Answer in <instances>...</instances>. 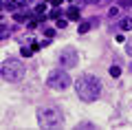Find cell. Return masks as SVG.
I'll list each match as a JSON object with an SVG mask.
<instances>
[{
	"label": "cell",
	"mask_w": 132,
	"mask_h": 130,
	"mask_svg": "<svg viewBox=\"0 0 132 130\" xmlns=\"http://www.w3.org/2000/svg\"><path fill=\"white\" fill-rule=\"evenodd\" d=\"M90 27H93V22H81V24H79V29H77V31H79V33H86V31H88Z\"/></svg>",
	"instance_id": "obj_13"
},
{
	"label": "cell",
	"mask_w": 132,
	"mask_h": 130,
	"mask_svg": "<svg viewBox=\"0 0 132 130\" xmlns=\"http://www.w3.org/2000/svg\"><path fill=\"white\" fill-rule=\"evenodd\" d=\"M75 90L81 102H95V99H99L104 86H101V79L97 75H81L75 84Z\"/></svg>",
	"instance_id": "obj_1"
},
{
	"label": "cell",
	"mask_w": 132,
	"mask_h": 130,
	"mask_svg": "<svg viewBox=\"0 0 132 130\" xmlns=\"http://www.w3.org/2000/svg\"><path fill=\"white\" fill-rule=\"evenodd\" d=\"M40 22H42V18H40V16H33V18L29 20V29H38Z\"/></svg>",
	"instance_id": "obj_10"
},
{
	"label": "cell",
	"mask_w": 132,
	"mask_h": 130,
	"mask_svg": "<svg viewBox=\"0 0 132 130\" xmlns=\"http://www.w3.org/2000/svg\"><path fill=\"white\" fill-rule=\"evenodd\" d=\"M0 75L7 79V82H20L24 77V64L15 57H7L0 66Z\"/></svg>",
	"instance_id": "obj_2"
},
{
	"label": "cell",
	"mask_w": 132,
	"mask_h": 130,
	"mask_svg": "<svg viewBox=\"0 0 132 130\" xmlns=\"http://www.w3.org/2000/svg\"><path fill=\"white\" fill-rule=\"evenodd\" d=\"M126 53H128V55H132V37H130V40H126Z\"/></svg>",
	"instance_id": "obj_17"
},
{
	"label": "cell",
	"mask_w": 132,
	"mask_h": 130,
	"mask_svg": "<svg viewBox=\"0 0 132 130\" xmlns=\"http://www.w3.org/2000/svg\"><path fill=\"white\" fill-rule=\"evenodd\" d=\"M46 86H48V88H55V90H66V88H71V75L66 73V68H55V71H51V73H48Z\"/></svg>",
	"instance_id": "obj_4"
},
{
	"label": "cell",
	"mask_w": 132,
	"mask_h": 130,
	"mask_svg": "<svg viewBox=\"0 0 132 130\" xmlns=\"http://www.w3.org/2000/svg\"><path fill=\"white\" fill-rule=\"evenodd\" d=\"M119 9H121V7H110V9H108V16H110V18H114V16L119 13Z\"/></svg>",
	"instance_id": "obj_16"
},
{
	"label": "cell",
	"mask_w": 132,
	"mask_h": 130,
	"mask_svg": "<svg viewBox=\"0 0 132 130\" xmlns=\"http://www.w3.org/2000/svg\"><path fill=\"white\" fill-rule=\"evenodd\" d=\"M51 2H53V7H57V5L62 2V0H51Z\"/></svg>",
	"instance_id": "obj_21"
},
{
	"label": "cell",
	"mask_w": 132,
	"mask_h": 130,
	"mask_svg": "<svg viewBox=\"0 0 132 130\" xmlns=\"http://www.w3.org/2000/svg\"><path fill=\"white\" fill-rule=\"evenodd\" d=\"M38 124L42 128H62L64 126V115L57 108H40L38 110Z\"/></svg>",
	"instance_id": "obj_3"
},
{
	"label": "cell",
	"mask_w": 132,
	"mask_h": 130,
	"mask_svg": "<svg viewBox=\"0 0 132 130\" xmlns=\"http://www.w3.org/2000/svg\"><path fill=\"white\" fill-rule=\"evenodd\" d=\"M66 16H68V20H77L79 18V9L77 7H71V9L66 11Z\"/></svg>",
	"instance_id": "obj_9"
},
{
	"label": "cell",
	"mask_w": 132,
	"mask_h": 130,
	"mask_svg": "<svg viewBox=\"0 0 132 130\" xmlns=\"http://www.w3.org/2000/svg\"><path fill=\"white\" fill-rule=\"evenodd\" d=\"M27 7V0H5V11H18Z\"/></svg>",
	"instance_id": "obj_6"
},
{
	"label": "cell",
	"mask_w": 132,
	"mask_h": 130,
	"mask_svg": "<svg viewBox=\"0 0 132 130\" xmlns=\"http://www.w3.org/2000/svg\"><path fill=\"white\" fill-rule=\"evenodd\" d=\"M9 35H11L9 24H7V22H2V40H9Z\"/></svg>",
	"instance_id": "obj_11"
},
{
	"label": "cell",
	"mask_w": 132,
	"mask_h": 130,
	"mask_svg": "<svg viewBox=\"0 0 132 130\" xmlns=\"http://www.w3.org/2000/svg\"><path fill=\"white\" fill-rule=\"evenodd\" d=\"M119 29L121 31H130L132 29V18H121L119 20Z\"/></svg>",
	"instance_id": "obj_8"
},
{
	"label": "cell",
	"mask_w": 132,
	"mask_h": 130,
	"mask_svg": "<svg viewBox=\"0 0 132 130\" xmlns=\"http://www.w3.org/2000/svg\"><path fill=\"white\" fill-rule=\"evenodd\" d=\"M97 2H101V0H86V5H97Z\"/></svg>",
	"instance_id": "obj_20"
},
{
	"label": "cell",
	"mask_w": 132,
	"mask_h": 130,
	"mask_svg": "<svg viewBox=\"0 0 132 130\" xmlns=\"http://www.w3.org/2000/svg\"><path fill=\"white\" fill-rule=\"evenodd\" d=\"M66 24H68V22H66V20H62V18H60V20H57V29H64V27H66Z\"/></svg>",
	"instance_id": "obj_19"
},
{
	"label": "cell",
	"mask_w": 132,
	"mask_h": 130,
	"mask_svg": "<svg viewBox=\"0 0 132 130\" xmlns=\"http://www.w3.org/2000/svg\"><path fill=\"white\" fill-rule=\"evenodd\" d=\"M110 75H112L114 79H117V77H121V68H119V66H110Z\"/></svg>",
	"instance_id": "obj_12"
},
{
	"label": "cell",
	"mask_w": 132,
	"mask_h": 130,
	"mask_svg": "<svg viewBox=\"0 0 132 130\" xmlns=\"http://www.w3.org/2000/svg\"><path fill=\"white\" fill-rule=\"evenodd\" d=\"M57 62H60V66H62V68H66V71L75 68V66H77V51H75L73 47H66L64 51L60 53Z\"/></svg>",
	"instance_id": "obj_5"
},
{
	"label": "cell",
	"mask_w": 132,
	"mask_h": 130,
	"mask_svg": "<svg viewBox=\"0 0 132 130\" xmlns=\"http://www.w3.org/2000/svg\"><path fill=\"white\" fill-rule=\"evenodd\" d=\"M20 53H22V57H31L33 55V49L31 47H22V51H20Z\"/></svg>",
	"instance_id": "obj_14"
},
{
	"label": "cell",
	"mask_w": 132,
	"mask_h": 130,
	"mask_svg": "<svg viewBox=\"0 0 132 130\" xmlns=\"http://www.w3.org/2000/svg\"><path fill=\"white\" fill-rule=\"evenodd\" d=\"M13 20L15 22H24V20H31V16H29V11H15Z\"/></svg>",
	"instance_id": "obj_7"
},
{
	"label": "cell",
	"mask_w": 132,
	"mask_h": 130,
	"mask_svg": "<svg viewBox=\"0 0 132 130\" xmlns=\"http://www.w3.org/2000/svg\"><path fill=\"white\" fill-rule=\"evenodd\" d=\"M44 33H46V37H55V29H46V31H44Z\"/></svg>",
	"instance_id": "obj_18"
},
{
	"label": "cell",
	"mask_w": 132,
	"mask_h": 130,
	"mask_svg": "<svg viewBox=\"0 0 132 130\" xmlns=\"http://www.w3.org/2000/svg\"><path fill=\"white\" fill-rule=\"evenodd\" d=\"M51 18H55V20H60V18H62V11L57 9V7H53V11H51Z\"/></svg>",
	"instance_id": "obj_15"
}]
</instances>
